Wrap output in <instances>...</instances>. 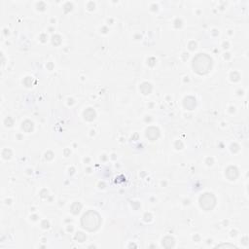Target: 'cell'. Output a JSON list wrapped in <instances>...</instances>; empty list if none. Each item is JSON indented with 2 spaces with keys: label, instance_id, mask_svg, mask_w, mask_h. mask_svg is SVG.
<instances>
[{
  "label": "cell",
  "instance_id": "1",
  "mask_svg": "<svg viewBox=\"0 0 249 249\" xmlns=\"http://www.w3.org/2000/svg\"><path fill=\"white\" fill-rule=\"evenodd\" d=\"M82 227L89 232L96 231L101 224V218L95 211H88L82 217Z\"/></svg>",
  "mask_w": 249,
  "mask_h": 249
},
{
  "label": "cell",
  "instance_id": "2",
  "mask_svg": "<svg viewBox=\"0 0 249 249\" xmlns=\"http://www.w3.org/2000/svg\"><path fill=\"white\" fill-rule=\"evenodd\" d=\"M212 61L208 56L204 54L198 55L193 59V67L198 74H206L211 69Z\"/></svg>",
  "mask_w": 249,
  "mask_h": 249
},
{
  "label": "cell",
  "instance_id": "3",
  "mask_svg": "<svg viewBox=\"0 0 249 249\" xmlns=\"http://www.w3.org/2000/svg\"><path fill=\"white\" fill-rule=\"evenodd\" d=\"M200 203L203 209H205L206 211H208V210H211V209L215 206L216 200H215V198L212 194L207 193V194H204L201 197Z\"/></svg>",
  "mask_w": 249,
  "mask_h": 249
},
{
  "label": "cell",
  "instance_id": "4",
  "mask_svg": "<svg viewBox=\"0 0 249 249\" xmlns=\"http://www.w3.org/2000/svg\"><path fill=\"white\" fill-rule=\"evenodd\" d=\"M147 137L150 138L151 140H155V139L158 138L159 136V131L156 127H150L147 129Z\"/></svg>",
  "mask_w": 249,
  "mask_h": 249
},
{
  "label": "cell",
  "instance_id": "5",
  "mask_svg": "<svg viewBox=\"0 0 249 249\" xmlns=\"http://www.w3.org/2000/svg\"><path fill=\"white\" fill-rule=\"evenodd\" d=\"M173 244H174V241H173V238H171V237H169V236L165 237V240L163 241V245H164L165 247H166V248H169V247H172V246H173Z\"/></svg>",
  "mask_w": 249,
  "mask_h": 249
},
{
  "label": "cell",
  "instance_id": "6",
  "mask_svg": "<svg viewBox=\"0 0 249 249\" xmlns=\"http://www.w3.org/2000/svg\"><path fill=\"white\" fill-rule=\"evenodd\" d=\"M84 115H85V119H87V120H89V121H92L93 119H95V112H93L92 114H89V109H88L87 111H85Z\"/></svg>",
  "mask_w": 249,
  "mask_h": 249
},
{
  "label": "cell",
  "instance_id": "7",
  "mask_svg": "<svg viewBox=\"0 0 249 249\" xmlns=\"http://www.w3.org/2000/svg\"><path fill=\"white\" fill-rule=\"evenodd\" d=\"M81 237L83 238V240H85V238H86V235H84L82 233H78V235H76V238H77V240H78L79 241H80V238H81Z\"/></svg>",
  "mask_w": 249,
  "mask_h": 249
}]
</instances>
